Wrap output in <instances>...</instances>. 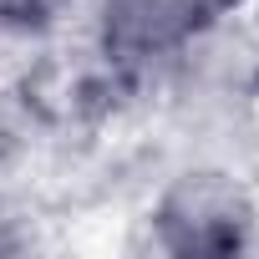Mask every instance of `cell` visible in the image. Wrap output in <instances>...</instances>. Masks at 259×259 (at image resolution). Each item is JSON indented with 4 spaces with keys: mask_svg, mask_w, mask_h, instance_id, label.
I'll return each mask as SVG.
<instances>
[{
    "mask_svg": "<svg viewBox=\"0 0 259 259\" xmlns=\"http://www.w3.org/2000/svg\"><path fill=\"white\" fill-rule=\"evenodd\" d=\"M143 229L158 254H239L259 239V198L234 168L193 163L158 188Z\"/></svg>",
    "mask_w": 259,
    "mask_h": 259,
    "instance_id": "1",
    "label": "cell"
},
{
    "mask_svg": "<svg viewBox=\"0 0 259 259\" xmlns=\"http://www.w3.org/2000/svg\"><path fill=\"white\" fill-rule=\"evenodd\" d=\"M87 0H0V31H16V36H36L61 26L71 11H81Z\"/></svg>",
    "mask_w": 259,
    "mask_h": 259,
    "instance_id": "3",
    "label": "cell"
},
{
    "mask_svg": "<svg viewBox=\"0 0 259 259\" xmlns=\"http://www.w3.org/2000/svg\"><path fill=\"white\" fill-rule=\"evenodd\" d=\"M0 249H16V219H11L6 193H0Z\"/></svg>",
    "mask_w": 259,
    "mask_h": 259,
    "instance_id": "4",
    "label": "cell"
},
{
    "mask_svg": "<svg viewBox=\"0 0 259 259\" xmlns=\"http://www.w3.org/2000/svg\"><path fill=\"white\" fill-rule=\"evenodd\" d=\"M97 51L117 66H173L208 26L213 0H87Z\"/></svg>",
    "mask_w": 259,
    "mask_h": 259,
    "instance_id": "2",
    "label": "cell"
}]
</instances>
